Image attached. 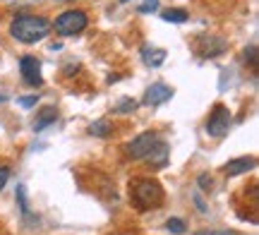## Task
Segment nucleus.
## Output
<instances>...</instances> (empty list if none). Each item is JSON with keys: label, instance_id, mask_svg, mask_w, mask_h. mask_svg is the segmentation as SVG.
<instances>
[{"label": "nucleus", "instance_id": "nucleus-1", "mask_svg": "<svg viewBox=\"0 0 259 235\" xmlns=\"http://www.w3.org/2000/svg\"><path fill=\"white\" fill-rule=\"evenodd\" d=\"M53 31L51 22L41 15H19V17L12 19L10 24V34L12 38H17L22 43H36V41H44Z\"/></svg>", "mask_w": 259, "mask_h": 235}, {"label": "nucleus", "instance_id": "nucleus-2", "mask_svg": "<svg viewBox=\"0 0 259 235\" xmlns=\"http://www.w3.org/2000/svg\"><path fill=\"white\" fill-rule=\"evenodd\" d=\"M132 197H135V202H137V207L156 209V207L163 204L166 192H163V187H161L158 180L142 178V180H135V185H132Z\"/></svg>", "mask_w": 259, "mask_h": 235}, {"label": "nucleus", "instance_id": "nucleus-3", "mask_svg": "<svg viewBox=\"0 0 259 235\" xmlns=\"http://www.w3.org/2000/svg\"><path fill=\"white\" fill-rule=\"evenodd\" d=\"M87 24H89L87 12H82V10H67V12H63L56 19V24H51V27L56 29L58 36H77V34H82L84 29H87Z\"/></svg>", "mask_w": 259, "mask_h": 235}, {"label": "nucleus", "instance_id": "nucleus-4", "mask_svg": "<svg viewBox=\"0 0 259 235\" xmlns=\"http://www.w3.org/2000/svg\"><path fill=\"white\" fill-rule=\"evenodd\" d=\"M231 125H233V115H231V111H228V106L216 104L211 115L206 118V134L213 137V139H221V137L228 134Z\"/></svg>", "mask_w": 259, "mask_h": 235}, {"label": "nucleus", "instance_id": "nucleus-5", "mask_svg": "<svg viewBox=\"0 0 259 235\" xmlns=\"http://www.w3.org/2000/svg\"><path fill=\"white\" fill-rule=\"evenodd\" d=\"M161 139L158 132H142L132 142H127V154L132 159H147L149 151L156 147V142Z\"/></svg>", "mask_w": 259, "mask_h": 235}, {"label": "nucleus", "instance_id": "nucleus-6", "mask_svg": "<svg viewBox=\"0 0 259 235\" xmlns=\"http://www.w3.org/2000/svg\"><path fill=\"white\" fill-rule=\"evenodd\" d=\"M19 75L29 86H41L44 84V75H41V63L34 56H24L19 60Z\"/></svg>", "mask_w": 259, "mask_h": 235}, {"label": "nucleus", "instance_id": "nucleus-7", "mask_svg": "<svg viewBox=\"0 0 259 235\" xmlns=\"http://www.w3.org/2000/svg\"><path fill=\"white\" fill-rule=\"evenodd\" d=\"M170 96H173V89L166 86L163 82H156V84H151L147 89V94H144V106H161V104H166Z\"/></svg>", "mask_w": 259, "mask_h": 235}, {"label": "nucleus", "instance_id": "nucleus-8", "mask_svg": "<svg viewBox=\"0 0 259 235\" xmlns=\"http://www.w3.org/2000/svg\"><path fill=\"white\" fill-rule=\"evenodd\" d=\"M257 166V159L254 156H242V159H233L226 163V168H223V173L226 175H242V173H247V170H252Z\"/></svg>", "mask_w": 259, "mask_h": 235}, {"label": "nucleus", "instance_id": "nucleus-9", "mask_svg": "<svg viewBox=\"0 0 259 235\" xmlns=\"http://www.w3.org/2000/svg\"><path fill=\"white\" fill-rule=\"evenodd\" d=\"M144 161H149V166H154V168H163L168 163V144L163 139H158L156 147L149 151V156Z\"/></svg>", "mask_w": 259, "mask_h": 235}, {"label": "nucleus", "instance_id": "nucleus-10", "mask_svg": "<svg viewBox=\"0 0 259 235\" xmlns=\"http://www.w3.org/2000/svg\"><path fill=\"white\" fill-rule=\"evenodd\" d=\"M56 120H58V108H56V106H44V108L38 111V115H36L34 130H36V132L46 130L48 125H56Z\"/></svg>", "mask_w": 259, "mask_h": 235}, {"label": "nucleus", "instance_id": "nucleus-11", "mask_svg": "<svg viewBox=\"0 0 259 235\" xmlns=\"http://www.w3.org/2000/svg\"><path fill=\"white\" fill-rule=\"evenodd\" d=\"M166 51L163 48H151V46H144L142 48V60L147 63L149 67H161L163 60H166Z\"/></svg>", "mask_w": 259, "mask_h": 235}, {"label": "nucleus", "instance_id": "nucleus-12", "mask_svg": "<svg viewBox=\"0 0 259 235\" xmlns=\"http://www.w3.org/2000/svg\"><path fill=\"white\" fill-rule=\"evenodd\" d=\"M17 202H19V209H22L24 218H27V223H38V216H34L29 211V199H27V187L24 185H17Z\"/></svg>", "mask_w": 259, "mask_h": 235}, {"label": "nucleus", "instance_id": "nucleus-13", "mask_svg": "<svg viewBox=\"0 0 259 235\" xmlns=\"http://www.w3.org/2000/svg\"><path fill=\"white\" fill-rule=\"evenodd\" d=\"M226 38H219V36H209L206 38V51H204V56L206 58H213V56H221L223 51H226Z\"/></svg>", "mask_w": 259, "mask_h": 235}, {"label": "nucleus", "instance_id": "nucleus-14", "mask_svg": "<svg viewBox=\"0 0 259 235\" xmlns=\"http://www.w3.org/2000/svg\"><path fill=\"white\" fill-rule=\"evenodd\" d=\"M161 17L166 19V22H173V24H183V22L190 19V12H187V10H180V8H173V10H163Z\"/></svg>", "mask_w": 259, "mask_h": 235}, {"label": "nucleus", "instance_id": "nucleus-15", "mask_svg": "<svg viewBox=\"0 0 259 235\" xmlns=\"http://www.w3.org/2000/svg\"><path fill=\"white\" fill-rule=\"evenodd\" d=\"M111 132H113V125H108V120H96L89 127V134H94V137H108Z\"/></svg>", "mask_w": 259, "mask_h": 235}, {"label": "nucleus", "instance_id": "nucleus-16", "mask_svg": "<svg viewBox=\"0 0 259 235\" xmlns=\"http://www.w3.org/2000/svg\"><path fill=\"white\" fill-rule=\"evenodd\" d=\"M137 101H135V99H130V96H125V99H120V101H118V106H115V108H113V111H115V113H120V115H125V113H132V111H137Z\"/></svg>", "mask_w": 259, "mask_h": 235}, {"label": "nucleus", "instance_id": "nucleus-17", "mask_svg": "<svg viewBox=\"0 0 259 235\" xmlns=\"http://www.w3.org/2000/svg\"><path fill=\"white\" fill-rule=\"evenodd\" d=\"M166 230L168 233H173V235H183L187 230V226H185V221H183V218H168Z\"/></svg>", "mask_w": 259, "mask_h": 235}, {"label": "nucleus", "instance_id": "nucleus-18", "mask_svg": "<svg viewBox=\"0 0 259 235\" xmlns=\"http://www.w3.org/2000/svg\"><path fill=\"white\" fill-rule=\"evenodd\" d=\"M197 182H199V190H204V192H211L213 180H211V175H209V173H202V175L197 178Z\"/></svg>", "mask_w": 259, "mask_h": 235}, {"label": "nucleus", "instance_id": "nucleus-19", "mask_svg": "<svg viewBox=\"0 0 259 235\" xmlns=\"http://www.w3.org/2000/svg\"><path fill=\"white\" fill-rule=\"evenodd\" d=\"M17 104L22 106V108H34V106L38 104V96H36V94H31V96H19Z\"/></svg>", "mask_w": 259, "mask_h": 235}, {"label": "nucleus", "instance_id": "nucleus-20", "mask_svg": "<svg viewBox=\"0 0 259 235\" xmlns=\"http://www.w3.org/2000/svg\"><path fill=\"white\" fill-rule=\"evenodd\" d=\"M158 10V0H144L142 5H139V12L142 15H149V12H156Z\"/></svg>", "mask_w": 259, "mask_h": 235}, {"label": "nucleus", "instance_id": "nucleus-21", "mask_svg": "<svg viewBox=\"0 0 259 235\" xmlns=\"http://www.w3.org/2000/svg\"><path fill=\"white\" fill-rule=\"evenodd\" d=\"M245 60H247L250 65H254V63H257V46H247V48H245Z\"/></svg>", "mask_w": 259, "mask_h": 235}, {"label": "nucleus", "instance_id": "nucleus-22", "mask_svg": "<svg viewBox=\"0 0 259 235\" xmlns=\"http://www.w3.org/2000/svg\"><path fill=\"white\" fill-rule=\"evenodd\" d=\"M8 180H10V168H8V166H3V168H0V192L5 190Z\"/></svg>", "mask_w": 259, "mask_h": 235}, {"label": "nucleus", "instance_id": "nucleus-23", "mask_svg": "<svg viewBox=\"0 0 259 235\" xmlns=\"http://www.w3.org/2000/svg\"><path fill=\"white\" fill-rule=\"evenodd\" d=\"M77 72H79V65H77V63H67V65H65V75H77Z\"/></svg>", "mask_w": 259, "mask_h": 235}, {"label": "nucleus", "instance_id": "nucleus-24", "mask_svg": "<svg viewBox=\"0 0 259 235\" xmlns=\"http://www.w3.org/2000/svg\"><path fill=\"white\" fill-rule=\"evenodd\" d=\"M194 207L199 209L202 214H206V207H204V202H202V197H199V195H194Z\"/></svg>", "mask_w": 259, "mask_h": 235}, {"label": "nucleus", "instance_id": "nucleus-25", "mask_svg": "<svg viewBox=\"0 0 259 235\" xmlns=\"http://www.w3.org/2000/svg\"><path fill=\"white\" fill-rule=\"evenodd\" d=\"M197 235H216V233H197Z\"/></svg>", "mask_w": 259, "mask_h": 235}, {"label": "nucleus", "instance_id": "nucleus-26", "mask_svg": "<svg viewBox=\"0 0 259 235\" xmlns=\"http://www.w3.org/2000/svg\"><path fill=\"white\" fill-rule=\"evenodd\" d=\"M3 101H5V96H0V104H3Z\"/></svg>", "mask_w": 259, "mask_h": 235}, {"label": "nucleus", "instance_id": "nucleus-27", "mask_svg": "<svg viewBox=\"0 0 259 235\" xmlns=\"http://www.w3.org/2000/svg\"><path fill=\"white\" fill-rule=\"evenodd\" d=\"M58 3H70V0H58Z\"/></svg>", "mask_w": 259, "mask_h": 235}, {"label": "nucleus", "instance_id": "nucleus-28", "mask_svg": "<svg viewBox=\"0 0 259 235\" xmlns=\"http://www.w3.org/2000/svg\"><path fill=\"white\" fill-rule=\"evenodd\" d=\"M118 3H130V0H118Z\"/></svg>", "mask_w": 259, "mask_h": 235}]
</instances>
